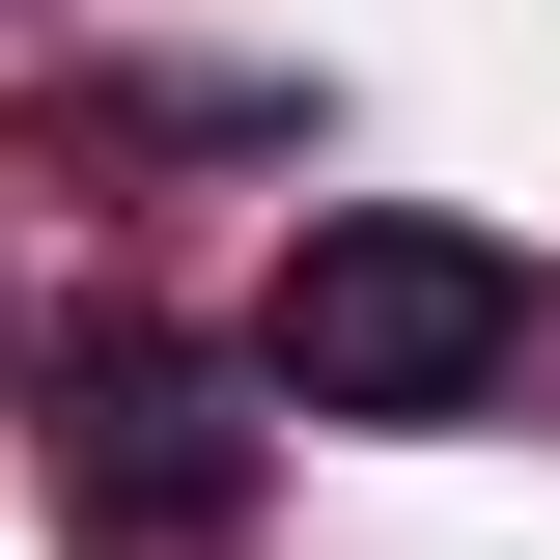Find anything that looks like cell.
<instances>
[{"mask_svg":"<svg viewBox=\"0 0 560 560\" xmlns=\"http://www.w3.org/2000/svg\"><path fill=\"white\" fill-rule=\"evenodd\" d=\"M28 420H57V533H84V560H224V533H253V448H280L253 364L140 337V308H84Z\"/></svg>","mask_w":560,"mask_h":560,"instance_id":"cell-2","label":"cell"},{"mask_svg":"<svg viewBox=\"0 0 560 560\" xmlns=\"http://www.w3.org/2000/svg\"><path fill=\"white\" fill-rule=\"evenodd\" d=\"M533 253L448 197H308V253H280L253 308V420H364V448H420V420H504L533 393Z\"/></svg>","mask_w":560,"mask_h":560,"instance_id":"cell-1","label":"cell"}]
</instances>
